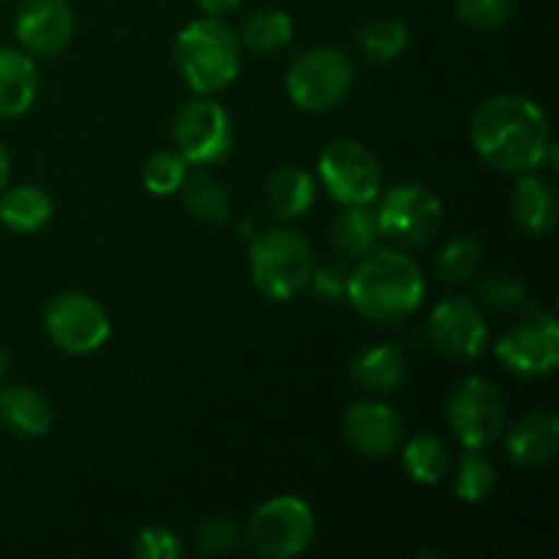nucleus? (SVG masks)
<instances>
[{"instance_id": "obj_16", "label": "nucleus", "mask_w": 559, "mask_h": 559, "mask_svg": "<svg viewBox=\"0 0 559 559\" xmlns=\"http://www.w3.org/2000/svg\"><path fill=\"white\" fill-rule=\"evenodd\" d=\"M506 451L519 467H540L559 451V420L551 413H530L508 429Z\"/></svg>"}, {"instance_id": "obj_31", "label": "nucleus", "mask_w": 559, "mask_h": 559, "mask_svg": "<svg viewBox=\"0 0 559 559\" xmlns=\"http://www.w3.org/2000/svg\"><path fill=\"white\" fill-rule=\"evenodd\" d=\"M480 304L491 311H527L530 309V293L516 276L511 273H491L475 289Z\"/></svg>"}, {"instance_id": "obj_29", "label": "nucleus", "mask_w": 559, "mask_h": 559, "mask_svg": "<svg viewBox=\"0 0 559 559\" xmlns=\"http://www.w3.org/2000/svg\"><path fill=\"white\" fill-rule=\"evenodd\" d=\"M480 243L475 238H453L442 246L437 254V276L448 284H464L478 273L480 267Z\"/></svg>"}, {"instance_id": "obj_19", "label": "nucleus", "mask_w": 559, "mask_h": 559, "mask_svg": "<svg viewBox=\"0 0 559 559\" xmlns=\"http://www.w3.org/2000/svg\"><path fill=\"white\" fill-rule=\"evenodd\" d=\"M0 424L14 435L36 440L52 426V407L38 391L25 385H14L0 391Z\"/></svg>"}, {"instance_id": "obj_23", "label": "nucleus", "mask_w": 559, "mask_h": 559, "mask_svg": "<svg viewBox=\"0 0 559 559\" xmlns=\"http://www.w3.org/2000/svg\"><path fill=\"white\" fill-rule=\"evenodd\" d=\"M180 202H183L186 211L202 224H211V227H222L229 222V211H233V200H229V191L222 180L213 178L211 173H186L183 183L178 189Z\"/></svg>"}, {"instance_id": "obj_34", "label": "nucleus", "mask_w": 559, "mask_h": 559, "mask_svg": "<svg viewBox=\"0 0 559 559\" xmlns=\"http://www.w3.org/2000/svg\"><path fill=\"white\" fill-rule=\"evenodd\" d=\"M347 284L349 267L344 265V260H331L322 262V265H314L309 287L314 289L317 298L328 300V304H336V300L347 298Z\"/></svg>"}, {"instance_id": "obj_36", "label": "nucleus", "mask_w": 559, "mask_h": 559, "mask_svg": "<svg viewBox=\"0 0 559 559\" xmlns=\"http://www.w3.org/2000/svg\"><path fill=\"white\" fill-rule=\"evenodd\" d=\"M240 3H243V0H197V5H200V9L211 16L229 14V11L238 9Z\"/></svg>"}, {"instance_id": "obj_39", "label": "nucleus", "mask_w": 559, "mask_h": 559, "mask_svg": "<svg viewBox=\"0 0 559 559\" xmlns=\"http://www.w3.org/2000/svg\"><path fill=\"white\" fill-rule=\"evenodd\" d=\"M0 3H5V0H0Z\"/></svg>"}, {"instance_id": "obj_3", "label": "nucleus", "mask_w": 559, "mask_h": 559, "mask_svg": "<svg viewBox=\"0 0 559 559\" xmlns=\"http://www.w3.org/2000/svg\"><path fill=\"white\" fill-rule=\"evenodd\" d=\"M175 69L197 96L233 85L240 71V36L218 16L194 20L175 38Z\"/></svg>"}, {"instance_id": "obj_10", "label": "nucleus", "mask_w": 559, "mask_h": 559, "mask_svg": "<svg viewBox=\"0 0 559 559\" xmlns=\"http://www.w3.org/2000/svg\"><path fill=\"white\" fill-rule=\"evenodd\" d=\"M320 178L338 205H371L380 197L382 169L358 140H333L320 153Z\"/></svg>"}, {"instance_id": "obj_26", "label": "nucleus", "mask_w": 559, "mask_h": 559, "mask_svg": "<svg viewBox=\"0 0 559 559\" xmlns=\"http://www.w3.org/2000/svg\"><path fill=\"white\" fill-rule=\"evenodd\" d=\"M497 486V467L480 448H467L462 453L453 473V491L462 502H484L489 500Z\"/></svg>"}, {"instance_id": "obj_33", "label": "nucleus", "mask_w": 559, "mask_h": 559, "mask_svg": "<svg viewBox=\"0 0 559 559\" xmlns=\"http://www.w3.org/2000/svg\"><path fill=\"white\" fill-rule=\"evenodd\" d=\"M243 540V530L238 527V522L229 516H216V519H207L205 524L200 527L197 533V546H200L205 555H233L235 549L240 546Z\"/></svg>"}, {"instance_id": "obj_13", "label": "nucleus", "mask_w": 559, "mask_h": 559, "mask_svg": "<svg viewBox=\"0 0 559 559\" xmlns=\"http://www.w3.org/2000/svg\"><path fill=\"white\" fill-rule=\"evenodd\" d=\"M429 336L431 344L448 358L469 360L478 358L489 344V325H486L478 304L451 295L431 309Z\"/></svg>"}, {"instance_id": "obj_28", "label": "nucleus", "mask_w": 559, "mask_h": 559, "mask_svg": "<svg viewBox=\"0 0 559 559\" xmlns=\"http://www.w3.org/2000/svg\"><path fill=\"white\" fill-rule=\"evenodd\" d=\"M407 27L399 20H371L358 31V49L371 63H391L407 47Z\"/></svg>"}, {"instance_id": "obj_24", "label": "nucleus", "mask_w": 559, "mask_h": 559, "mask_svg": "<svg viewBox=\"0 0 559 559\" xmlns=\"http://www.w3.org/2000/svg\"><path fill=\"white\" fill-rule=\"evenodd\" d=\"M55 216L52 197L31 183L14 186L0 194V222L14 233H38Z\"/></svg>"}, {"instance_id": "obj_25", "label": "nucleus", "mask_w": 559, "mask_h": 559, "mask_svg": "<svg viewBox=\"0 0 559 559\" xmlns=\"http://www.w3.org/2000/svg\"><path fill=\"white\" fill-rule=\"evenodd\" d=\"M293 16L282 9H257L246 16L240 36V47L254 55H273L293 41Z\"/></svg>"}, {"instance_id": "obj_21", "label": "nucleus", "mask_w": 559, "mask_h": 559, "mask_svg": "<svg viewBox=\"0 0 559 559\" xmlns=\"http://www.w3.org/2000/svg\"><path fill=\"white\" fill-rule=\"evenodd\" d=\"M317 183L306 169L282 167L267 178L265 207L278 222H293L314 205Z\"/></svg>"}, {"instance_id": "obj_11", "label": "nucleus", "mask_w": 559, "mask_h": 559, "mask_svg": "<svg viewBox=\"0 0 559 559\" xmlns=\"http://www.w3.org/2000/svg\"><path fill=\"white\" fill-rule=\"evenodd\" d=\"M49 342L69 355H91L109 338V314L85 293H63L44 311Z\"/></svg>"}, {"instance_id": "obj_12", "label": "nucleus", "mask_w": 559, "mask_h": 559, "mask_svg": "<svg viewBox=\"0 0 559 559\" xmlns=\"http://www.w3.org/2000/svg\"><path fill=\"white\" fill-rule=\"evenodd\" d=\"M497 358L519 377L551 374L559 364V331L555 317L527 309V314L500 338Z\"/></svg>"}, {"instance_id": "obj_18", "label": "nucleus", "mask_w": 559, "mask_h": 559, "mask_svg": "<svg viewBox=\"0 0 559 559\" xmlns=\"http://www.w3.org/2000/svg\"><path fill=\"white\" fill-rule=\"evenodd\" d=\"M38 96L36 63L22 49L0 47V118H20Z\"/></svg>"}, {"instance_id": "obj_2", "label": "nucleus", "mask_w": 559, "mask_h": 559, "mask_svg": "<svg viewBox=\"0 0 559 559\" xmlns=\"http://www.w3.org/2000/svg\"><path fill=\"white\" fill-rule=\"evenodd\" d=\"M426 282L415 260L396 249H377L349 271L347 298L377 325L407 320L424 304Z\"/></svg>"}, {"instance_id": "obj_30", "label": "nucleus", "mask_w": 559, "mask_h": 559, "mask_svg": "<svg viewBox=\"0 0 559 559\" xmlns=\"http://www.w3.org/2000/svg\"><path fill=\"white\" fill-rule=\"evenodd\" d=\"M186 173H189V162L178 151H156L142 167V183L156 197L178 194Z\"/></svg>"}, {"instance_id": "obj_8", "label": "nucleus", "mask_w": 559, "mask_h": 559, "mask_svg": "<svg viewBox=\"0 0 559 559\" xmlns=\"http://www.w3.org/2000/svg\"><path fill=\"white\" fill-rule=\"evenodd\" d=\"M448 424L464 448L495 445L508 426V407L502 393L484 377H467L448 399Z\"/></svg>"}, {"instance_id": "obj_38", "label": "nucleus", "mask_w": 559, "mask_h": 559, "mask_svg": "<svg viewBox=\"0 0 559 559\" xmlns=\"http://www.w3.org/2000/svg\"><path fill=\"white\" fill-rule=\"evenodd\" d=\"M5 369H9V353H5V349L0 347V377L5 374Z\"/></svg>"}, {"instance_id": "obj_32", "label": "nucleus", "mask_w": 559, "mask_h": 559, "mask_svg": "<svg viewBox=\"0 0 559 559\" xmlns=\"http://www.w3.org/2000/svg\"><path fill=\"white\" fill-rule=\"evenodd\" d=\"M456 16L473 31H500L513 16V0H456Z\"/></svg>"}, {"instance_id": "obj_4", "label": "nucleus", "mask_w": 559, "mask_h": 559, "mask_svg": "<svg viewBox=\"0 0 559 559\" xmlns=\"http://www.w3.org/2000/svg\"><path fill=\"white\" fill-rule=\"evenodd\" d=\"M314 251L295 229H267L254 235L249 249V271L257 289L271 300H293L304 293L314 273Z\"/></svg>"}, {"instance_id": "obj_17", "label": "nucleus", "mask_w": 559, "mask_h": 559, "mask_svg": "<svg viewBox=\"0 0 559 559\" xmlns=\"http://www.w3.org/2000/svg\"><path fill=\"white\" fill-rule=\"evenodd\" d=\"M349 380L358 391L369 396H385V393L399 391L407 380V360L402 349L391 344H377L366 347L349 360Z\"/></svg>"}, {"instance_id": "obj_35", "label": "nucleus", "mask_w": 559, "mask_h": 559, "mask_svg": "<svg viewBox=\"0 0 559 559\" xmlns=\"http://www.w3.org/2000/svg\"><path fill=\"white\" fill-rule=\"evenodd\" d=\"M134 555L140 559H178L183 555V546L173 530L147 527L136 535Z\"/></svg>"}, {"instance_id": "obj_6", "label": "nucleus", "mask_w": 559, "mask_h": 559, "mask_svg": "<svg viewBox=\"0 0 559 559\" xmlns=\"http://www.w3.org/2000/svg\"><path fill=\"white\" fill-rule=\"evenodd\" d=\"M317 533V519L300 497H273L249 519L243 538L260 557L289 559L304 555Z\"/></svg>"}, {"instance_id": "obj_15", "label": "nucleus", "mask_w": 559, "mask_h": 559, "mask_svg": "<svg viewBox=\"0 0 559 559\" xmlns=\"http://www.w3.org/2000/svg\"><path fill=\"white\" fill-rule=\"evenodd\" d=\"M344 437L360 456L385 459L404 442V420L382 402H355L344 413Z\"/></svg>"}, {"instance_id": "obj_22", "label": "nucleus", "mask_w": 559, "mask_h": 559, "mask_svg": "<svg viewBox=\"0 0 559 559\" xmlns=\"http://www.w3.org/2000/svg\"><path fill=\"white\" fill-rule=\"evenodd\" d=\"M377 240H380V224L371 205H344V211L333 218L331 246L338 260H364L369 251H374Z\"/></svg>"}, {"instance_id": "obj_5", "label": "nucleus", "mask_w": 559, "mask_h": 559, "mask_svg": "<svg viewBox=\"0 0 559 559\" xmlns=\"http://www.w3.org/2000/svg\"><path fill=\"white\" fill-rule=\"evenodd\" d=\"M173 142L189 167L222 164L235 147L233 118L211 96H197L180 104L175 112Z\"/></svg>"}, {"instance_id": "obj_14", "label": "nucleus", "mask_w": 559, "mask_h": 559, "mask_svg": "<svg viewBox=\"0 0 559 559\" xmlns=\"http://www.w3.org/2000/svg\"><path fill=\"white\" fill-rule=\"evenodd\" d=\"M76 31L69 0H22L14 20L16 41L27 55L52 58L71 44Z\"/></svg>"}, {"instance_id": "obj_7", "label": "nucleus", "mask_w": 559, "mask_h": 559, "mask_svg": "<svg viewBox=\"0 0 559 559\" xmlns=\"http://www.w3.org/2000/svg\"><path fill=\"white\" fill-rule=\"evenodd\" d=\"M353 60L336 47H317L300 55L287 71V93L306 112H328L347 98L353 87Z\"/></svg>"}, {"instance_id": "obj_27", "label": "nucleus", "mask_w": 559, "mask_h": 559, "mask_svg": "<svg viewBox=\"0 0 559 559\" xmlns=\"http://www.w3.org/2000/svg\"><path fill=\"white\" fill-rule=\"evenodd\" d=\"M404 467H407L409 478H413L415 484H440L448 475V467H451V456H448L445 442L437 440L435 435H415L413 440L404 445Z\"/></svg>"}, {"instance_id": "obj_1", "label": "nucleus", "mask_w": 559, "mask_h": 559, "mask_svg": "<svg viewBox=\"0 0 559 559\" xmlns=\"http://www.w3.org/2000/svg\"><path fill=\"white\" fill-rule=\"evenodd\" d=\"M469 134L478 156L500 173H533L551 147L549 118L538 102L519 93L480 104Z\"/></svg>"}, {"instance_id": "obj_37", "label": "nucleus", "mask_w": 559, "mask_h": 559, "mask_svg": "<svg viewBox=\"0 0 559 559\" xmlns=\"http://www.w3.org/2000/svg\"><path fill=\"white\" fill-rule=\"evenodd\" d=\"M9 178H11V162H9V153L5 147L0 145V194L9 189Z\"/></svg>"}, {"instance_id": "obj_9", "label": "nucleus", "mask_w": 559, "mask_h": 559, "mask_svg": "<svg viewBox=\"0 0 559 559\" xmlns=\"http://www.w3.org/2000/svg\"><path fill=\"white\" fill-rule=\"evenodd\" d=\"M374 211L380 235L404 249H418L429 243L440 233L442 218H445L440 197L418 183H402L391 189Z\"/></svg>"}, {"instance_id": "obj_20", "label": "nucleus", "mask_w": 559, "mask_h": 559, "mask_svg": "<svg viewBox=\"0 0 559 559\" xmlns=\"http://www.w3.org/2000/svg\"><path fill=\"white\" fill-rule=\"evenodd\" d=\"M513 222L527 235H549L557 222V191L533 173H522L513 191Z\"/></svg>"}]
</instances>
